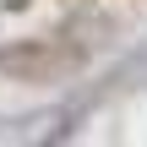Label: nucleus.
I'll return each instance as SVG.
<instances>
[{
  "label": "nucleus",
  "instance_id": "f257e3e1",
  "mask_svg": "<svg viewBox=\"0 0 147 147\" xmlns=\"http://www.w3.org/2000/svg\"><path fill=\"white\" fill-rule=\"evenodd\" d=\"M0 65L16 71V76H49L55 65H65V55H55V49H11V55H0Z\"/></svg>",
  "mask_w": 147,
  "mask_h": 147
}]
</instances>
